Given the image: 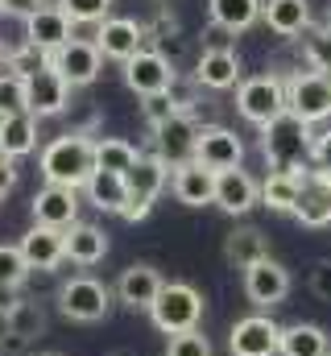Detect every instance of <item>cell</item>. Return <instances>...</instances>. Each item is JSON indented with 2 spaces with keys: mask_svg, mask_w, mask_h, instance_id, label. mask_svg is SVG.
Here are the masks:
<instances>
[{
  "mask_svg": "<svg viewBox=\"0 0 331 356\" xmlns=\"http://www.w3.org/2000/svg\"><path fill=\"white\" fill-rule=\"evenodd\" d=\"M261 154L269 162V170H282V175H302L311 154H315V137H311V124L298 120L294 112H282L277 120H269L261 129Z\"/></svg>",
  "mask_w": 331,
  "mask_h": 356,
  "instance_id": "1",
  "label": "cell"
},
{
  "mask_svg": "<svg viewBox=\"0 0 331 356\" xmlns=\"http://www.w3.org/2000/svg\"><path fill=\"white\" fill-rule=\"evenodd\" d=\"M91 175H95V141L91 137L67 133V137H54L42 149V178L46 182L79 191V186L91 182Z\"/></svg>",
  "mask_w": 331,
  "mask_h": 356,
  "instance_id": "2",
  "label": "cell"
},
{
  "mask_svg": "<svg viewBox=\"0 0 331 356\" xmlns=\"http://www.w3.org/2000/svg\"><path fill=\"white\" fill-rule=\"evenodd\" d=\"M150 319H154V327L166 332V336L195 332L199 319H203V294L191 282H166L158 302L150 307Z\"/></svg>",
  "mask_w": 331,
  "mask_h": 356,
  "instance_id": "3",
  "label": "cell"
},
{
  "mask_svg": "<svg viewBox=\"0 0 331 356\" xmlns=\"http://www.w3.org/2000/svg\"><path fill=\"white\" fill-rule=\"evenodd\" d=\"M170 166H166L158 154H141L137 158V166L124 175V182H129V203H124V220L129 224H137V220H145L150 211H154V199L162 195V186L170 182Z\"/></svg>",
  "mask_w": 331,
  "mask_h": 356,
  "instance_id": "4",
  "label": "cell"
},
{
  "mask_svg": "<svg viewBox=\"0 0 331 356\" xmlns=\"http://www.w3.org/2000/svg\"><path fill=\"white\" fill-rule=\"evenodd\" d=\"M236 112L248 124L265 129L269 120H277L286 112V79L277 75H252L236 88Z\"/></svg>",
  "mask_w": 331,
  "mask_h": 356,
  "instance_id": "5",
  "label": "cell"
},
{
  "mask_svg": "<svg viewBox=\"0 0 331 356\" xmlns=\"http://www.w3.org/2000/svg\"><path fill=\"white\" fill-rule=\"evenodd\" d=\"M286 112H294L307 124H319L331 116V79L319 71H294L286 79Z\"/></svg>",
  "mask_w": 331,
  "mask_h": 356,
  "instance_id": "6",
  "label": "cell"
},
{
  "mask_svg": "<svg viewBox=\"0 0 331 356\" xmlns=\"http://www.w3.org/2000/svg\"><path fill=\"white\" fill-rule=\"evenodd\" d=\"M108 307H112V290L104 282H95V277L79 273V277L58 286V311L67 319H75V323H99L108 315Z\"/></svg>",
  "mask_w": 331,
  "mask_h": 356,
  "instance_id": "7",
  "label": "cell"
},
{
  "mask_svg": "<svg viewBox=\"0 0 331 356\" xmlns=\"http://www.w3.org/2000/svg\"><path fill=\"white\" fill-rule=\"evenodd\" d=\"M232 356H282V327L269 315H245L228 332Z\"/></svg>",
  "mask_w": 331,
  "mask_h": 356,
  "instance_id": "8",
  "label": "cell"
},
{
  "mask_svg": "<svg viewBox=\"0 0 331 356\" xmlns=\"http://www.w3.org/2000/svg\"><path fill=\"white\" fill-rule=\"evenodd\" d=\"M145 38H150V29L141 21H133V17H108L104 25H95V38L91 42L99 46L104 58H116L124 67L129 58H137L145 50Z\"/></svg>",
  "mask_w": 331,
  "mask_h": 356,
  "instance_id": "9",
  "label": "cell"
},
{
  "mask_svg": "<svg viewBox=\"0 0 331 356\" xmlns=\"http://www.w3.org/2000/svg\"><path fill=\"white\" fill-rule=\"evenodd\" d=\"M195 162H203L207 170L224 175V170H241L245 162V141L224 129V124H203L199 129V141H195Z\"/></svg>",
  "mask_w": 331,
  "mask_h": 356,
  "instance_id": "10",
  "label": "cell"
},
{
  "mask_svg": "<svg viewBox=\"0 0 331 356\" xmlns=\"http://www.w3.org/2000/svg\"><path fill=\"white\" fill-rule=\"evenodd\" d=\"M99 67H104L99 46H95V42H83V38H71L63 50L50 54V71H58L71 88H87V83H95Z\"/></svg>",
  "mask_w": 331,
  "mask_h": 356,
  "instance_id": "11",
  "label": "cell"
},
{
  "mask_svg": "<svg viewBox=\"0 0 331 356\" xmlns=\"http://www.w3.org/2000/svg\"><path fill=\"white\" fill-rule=\"evenodd\" d=\"M174 79H178V71L170 67V58H166L162 50H141L137 58L124 63V83H129V91H137L141 99L170 91Z\"/></svg>",
  "mask_w": 331,
  "mask_h": 356,
  "instance_id": "12",
  "label": "cell"
},
{
  "mask_svg": "<svg viewBox=\"0 0 331 356\" xmlns=\"http://www.w3.org/2000/svg\"><path fill=\"white\" fill-rule=\"evenodd\" d=\"M199 120L195 116H174L170 124L162 129H154V149H158V158H162L166 166L174 170V166H182V162H195V141H199Z\"/></svg>",
  "mask_w": 331,
  "mask_h": 356,
  "instance_id": "13",
  "label": "cell"
},
{
  "mask_svg": "<svg viewBox=\"0 0 331 356\" xmlns=\"http://www.w3.org/2000/svg\"><path fill=\"white\" fill-rule=\"evenodd\" d=\"M29 211H33V224H46V228H63V232H67L71 224H79V191L46 182V186L33 195Z\"/></svg>",
  "mask_w": 331,
  "mask_h": 356,
  "instance_id": "14",
  "label": "cell"
},
{
  "mask_svg": "<svg viewBox=\"0 0 331 356\" xmlns=\"http://www.w3.org/2000/svg\"><path fill=\"white\" fill-rule=\"evenodd\" d=\"M245 294H248V302H252L257 311H269V307H277V302L290 294V269L277 266L273 257L257 261V266L245 273Z\"/></svg>",
  "mask_w": 331,
  "mask_h": 356,
  "instance_id": "15",
  "label": "cell"
},
{
  "mask_svg": "<svg viewBox=\"0 0 331 356\" xmlns=\"http://www.w3.org/2000/svg\"><path fill=\"white\" fill-rule=\"evenodd\" d=\"M25 42L38 46L42 54H54L71 42V17L58 8V4H46L38 8L33 17H25Z\"/></svg>",
  "mask_w": 331,
  "mask_h": 356,
  "instance_id": "16",
  "label": "cell"
},
{
  "mask_svg": "<svg viewBox=\"0 0 331 356\" xmlns=\"http://www.w3.org/2000/svg\"><path fill=\"white\" fill-rule=\"evenodd\" d=\"M170 191L182 207H207L216 203V170H207L203 162H182L170 175Z\"/></svg>",
  "mask_w": 331,
  "mask_h": 356,
  "instance_id": "17",
  "label": "cell"
},
{
  "mask_svg": "<svg viewBox=\"0 0 331 356\" xmlns=\"http://www.w3.org/2000/svg\"><path fill=\"white\" fill-rule=\"evenodd\" d=\"M261 203V182L248 175L245 166L241 170H224L216 175V207L228 211V216H245Z\"/></svg>",
  "mask_w": 331,
  "mask_h": 356,
  "instance_id": "18",
  "label": "cell"
},
{
  "mask_svg": "<svg viewBox=\"0 0 331 356\" xmlns=\"http://www.w3.org/2000/svg\"><path fill=\"white\" fill-rule=\"evenodd\" d=\"M241 54L236 50H203L199 63H195V83L207 91H228V88H241Z\"/></svg>",
  "mask_w": 331,
  "mask_h": 356,
  "instance_id": "19",
  "label": "cell"
},
{
  "mask_svg": "<svg viewBox=\"0 0 331 356\" xmlns=\"http://www.w3.org/2000/svg\"><path fill=\"white\" fill-rule=\"evenodd\" d=\"M25 91H29V112L42 120V116H58V112H67V104H71V83L58 75V71H38V75H29L25 79Z\"/></svg>",
  "mask_w": 331,
  "mask_h": 356,
  "instance_id": "20",
  "label": "cell"
},
{
  "mask_svg": "<svg viewBox=\"0 0 331 356\" xmlns=\"http://www.w3.org/2000/svg\"><path fill=\"white\" fill-rule=\"evenodd\" d=\"M21 253H25L29 269H58L67 261V232H63V228L33 224V228L21 236Z\"/></svg>",
  "mask_w": 331,
  "mask_h": 356,
  "instance_id": "21",
  "label": "cell"
},
{
  "mask_svg": "<svg viewBox=\"0 0 331 356\" xmlns=\"http://www.w3.org/2000/svg\"><path fill=\"white\" fill-rule=\"evenodd\" d=\"M162 273L154 266H145V261H137V266H129L120 273V282H116V298L124 302V307H133V311H150L154 302H158V294H162Z\"/></svg>",
  "mask_w": 331,
  "mask_h": 356,
  "instance_id": "22",
  "label": "cell"
},
{
  "mask_svg": "<svg viewBox=\"0 0 331 356\" xmlns=\"http://www.w3.org/2000/svg\"><path fill=\"white\" fill-rule=\"evenodd\" d=\"M269 257V236L261 232V228H252V224H241V228H232L228 236H224V261L232 269H248L257 266V261H265Z\"/></svg>",
  "mask_w": 331,
  "mask_h": 356,
  "instance_id": "23",
  "label": "cell"
},
{
  "mask_svg": "<svg viewBox=\"0 0 331 356\" xmlns=\"http://www.w3.org/2000/svg\"><path fill=\"white\" fill-rule=\"evenodd\" d=\"M261 21L277 38H294V33L311 29V4L307 0H265L261 4Z\"/></svg>",
  "mask_w": 331,
  "mask_h": 356,
  "instance_id": "24",
  "label": "cell"
},
{
  "mask_svg": "<svg viewBox=\"0 0 331 356\" xmlns=\"http://www.w3.org/2000/svg\"><path fill=\"white\" fill-rule=\"evenodd\" d=\"M108 253V232L99 224H71L67 228V261L75 266H99Z\"/></svg>",
  "mask_w": 331,
  "mask_h": 356,
  "instance_id": "25",
  "label": "cell"
},
{
  "mask_svg": "<svg viewBox=\"0 0 331 356\" xmlns=\"http://www.w3.org/2000/svg\"><path fill=\"white\" fill-rule=\"evenodd\" d=\"M38 145V116L33 112H17L0 120V158H25Z\"/></svg>",
  "mask_w": 331,
  "mask_h": 356,
  "instance_id": "26",
  "label": "cell"
},
{
  "mask_svg": "<svg viewBox=\"0 0 331 356\" xmlns=\"http://www.w3.org/2000/svg\"><path fill=\"white\" fill-rule=\"evenodd\" d=\"M294 220L302 228H328L331 224V186L319 182L315 175H307V186H302V199L294 207Z\"/></svg>",
  "mask_w": 331,
  "mask_h": 356,
  "instance_id": "27",
  "label": "cell"
},
{
  "mask_svg": "<svg viewBox=\"0 0 331 356\" xmlns=\"http://www.w3.org/2000/svg\"><path fill=\"white\" fill-rule=\"evenodd\" d=\"M302 186H307V175H282V170H269V178L261 182V203L269 211H290L298 207L302 199Z\"/></svg>",
  "mask_w": 331,
  "mask_h": 356,
  "instance_id": "28",
  "label": "cell"
},
{
  "mask_svg": "<svg viewBox=\"0 0 331 356\" xmlns=\"http://www.w3.org/2000/svg\"><path fill=\"white\" fill-rule=\"evenodd\" d=\"M282 356H331V336L319 323L282 327Z\"/></svg>",
  "mask_w": 331,
  "mask_h": 356,
  "instance_id": "29",
  "label": "cell"
},
{
  "mask_svg": "<svg viewBox=\"0 0 331 356\" xmlns=\"http://www.w3.org/2000/svg\"><path fill=\"white\" fill-rule=\"evenodd\" d=\"M261 4L265 0H207V13H211V25L241 33V29L261 21Z\"/></svg>",
  "mask_w": 331,
  "mask_h": 356,
  "instance_id": "30",
  "label": "cell"
},
{
  "mask_svg": "<svg viewBox=\"0 0 331 356\" xmlns=\"http://www.w3.org/2000/svg\"><path fill=\"white\" fill-rule=\"evenodd\" d=\"M4 327H8L13 340L29 344V340H38L46 332V315H42V307L33 298H21V302H8L4 307Z\"/></svg>",
  "mask_w": 331,
  "mask_h": 356,
  "instance_id": "31",
  "label": "cell"
},
{
  "mask_svg": "<svg viewBox=\"0 0 331 356\" xmlns=\"http://www.w3.org/2000/svg\"><path fill=\"white\" fill-rule=\"evenodd\" d=\"M87 199L99 207V211H124V203H129V182L124 175H108V170H95L91 182H87Z\"/></svg>",
  "mask_w": 331,
  "mask_h": 356,
  "instance_id": "32",
  "label": "cell"
},
{
  "mask_svg": "<svg viewBox=\"0 0 331 356\" xmlns=\"http://www.w3.org/2000/svg\"><path fill=\"white\" fill-rule=\"evenodd\" d=\"M137 149L120 137H99L95 141V170H108V175H129L137 166Z\"/></svg>",
  "mask_w": 331,
  "mask_h": 356,
  "instance_id": "33",
  "label": "cell"
},
{
  "mask_svg": "<svg viewBox=\"0 0 331 356\" xmlns=\"http://www.w3.org/2000/svg\"><path fill=\"white\" fill-rule=\"evenodd\" d=\"M302 58L311 63V71L331 79V25H311L302 33Z\"/></svg>",
  "mask_w": 331,
  "mask_h": 356,
  "instance_id": "34",
  "label": "cell"
},
{
  "mask_svg": "<svg viewBox=\"0 0 331 356\" xmlns=\"http://www.w3.org/2000/svg\"><path fill=\"white\" fill-rule=\"evenodd\" d=\"M29 277V261L21 253V245H0V294L17 290Z\"/></svg>",
  "mask_w": 331,
  "mask_h": 356,
  "instance_id": "35",
  "label": "cell"
},
{
  "mask_svg": "<svg viewBox=\"0 0 331 356\" xmlns=\"http://www.w3.org/2000/svg\"><path fill=\"white\" fill-rule=\"evenodd\" d=\"M17 112H29L25 75H13V71H4V75H0V120H4V116H17Z\"/></svg>",
  "mask_w": 331,
  "mask_h": 356,
  "instance_id": "36",
  "label": "cell"
},
{
  "mask_svg": "<svg viewBox=\"0 0 331 356\" xmlns=\"http://www.w3.org/2000/svg\"><path fill=\"white\" fill-rule=\"evenodd\" d=\"M58 8L71 17V25H104L112 13V0H58Z\"/></svg>",
  "mask_w": 331,
  "mask_h": 356,
  "instance_id": "37",
  "label": "cell"
},
{
  "mask_svg": "<svg viewBox=\"0 0 331 356\" xmlns=\"http://www.w3.org/2000/svg\"><path fill=\"white\" fill-rule=\"evenodd\" d=\"M141 116H145V124H150V129L170 124V120L178 116V108H174L170 91H162V95H145V99H141Z\"/></svg>",
  "mask_w": 331,
  "mask_h": 356,
  "instance_id": "38",
  "label": "cell"
},
{
  "mask_svg": "<svg viewBox=\"0 0 331 356\" xmlns=\"http://www.w3.org/2000/svg\"><path fill=\"white\" fill-rule=\"evenodd\" d=\"M166 356H211V340L195 327V332H182V336H170Z\"/></svg>",
  "mask_w": 331,
  "mask_h": 356,
  "instance_id": "39",
  "label": "cell"
},
{
  "mask_svg": "<svg viewBox=\"0 0 331 356\" xmlns=\"http://www.w3.org/2000/svg\"><path fill=\"white\" fill-rule=\"evenodd\" d=\"M311 294L331 302V261H319V266L311 269Z\"/></svg>",
  "mask_w": 331,
  "mask_h": 356,
  "instance_id": "40",
  "label": "cell"
},
{
  "mask_svg": "<svg viewBox=\"0 0 331 356\" xmlns=\"http://www.w3.org/2000/svg\"><path fill=\"white\" fill-rule=\"evenodd\" d=\"M38 8H46V0H0V13H8V17H33Z\"/></svg>",
  "mask_w": 331,
  "mask_h": 356,
  "instance_id": "41",
  "label": "cell"
},
{
  "mask_svg": "<svg viewBox=\"0 0 331 356\" xmlns=\"http://www.w3.org/2000/svg\"><path fill=\"white\" fill-rule=\"evenodd\" d=\"M311 162H315L319 170H331V129L315 137V154H311Z\"/></svg>",
  "mask_w": 331,
  "mask_h": 356,
  "instance_id": "42",
  "label": "cell"
},
{
  "mask_svg": "<svg viewBox=\"0 0 331 356\" xmlns=\"http://www.w3.org/2000/svg\"><path fill=\"white\" fill-rule=\"evenodd\" d=\"M13 186H17V166H13V158H0V199H4Z\"/></svg>",
  "mask_w": 331,
  "mask_h": 356,
  "instance_id": "43",
  "label": "cell"
},
{
  "mask_svg": "<svg viewBox=\"0 0 331 356\" xmlns=\"http://www.w3.org/2000/svg\"><path fill=\"white\" fill-rule=\"evenodd\" d=\"M108 356H137V353H133V348H112Z\"/></svg>",
  "mask_w": 331,
  "mask_h": 356,
  "instance_id": "44",
  "label": "cell"
},
{
  "mask_svg": "<svg viewBox=\"0 0 331 356\" xmlns=\"http://www.w3.org/2000/svg\"><path fill=\"white\" fill-rule=\"evenodd\" d=\"M0 63H8V46H4V38H0Z\"/></svg>",
  "mask_w": 331,
  "mask_h": 356,
  "instance_id": "45",
  "label": "cell"
},
{
  "mask_svg": "<svg viewBox=\"0 0 331 356\" xmlns=\"http://www.w3.org/2000/svg\"><path fill=\"white\" fill-rule=\"evenodd\" d=\"M4 353H8V348H4V340H0V356H4Z\"/></svg>",
  "mask_w": 331,
  "mask_h": 356,
  "instance_id": "46",
  "label": "cell"
},
{
  "mask_svg": "<svg viewBox=\"0 0 331 356\" xmlns=\"http://www.w3.org/2000/svg\"><path fill=\"white\" fill-rule=\"evenodd\" d=\"M328 25H331V8H328Z\"/></svg>",
  "mask_w": 331,
  "mask_h": 356,
  "instance_id": "47",
  "label": "cell"
}]
</instances>
